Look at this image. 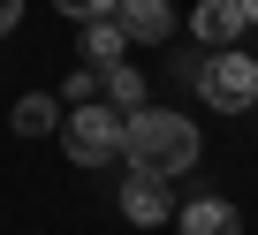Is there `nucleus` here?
<instances>
[{
    "mask_svg": "<svg viewBox=\"0 0 258 235\" xmlns=\"http://www.w3.org/2000/svg\"><path fill=\"white\" fill-rule=\"evenodd\" d=\"M121 122H129V114H121V106H106V99L69 106V122H61L69 160H76V167H114V160H121Z\"/></svg>",
    "mask_w": 258,
    "mask_h": 235,
    "instance_id": "7ed1b4c3",
    "label": "nucleus"
},
{
    "mask_svg": "<svg viewBox=\"0 0 258 235\" xmlns=\"http://www.w3.org/2000/svg\"><path fill=\"white\" fill-rule=\"evenodd\" d=\"M121 212L137 220V227H167V220H175V190H167L160 175H137V167H129V182H121Z\"/></svg>",
    "mask_w": 258,
    "mask_h": 235,
    "instance_id": "20e7f679",
    "label": "nucleus"
},
{
    "mask_svg": "<svg viewBox=\"0 0 258 235\" xmlns=\"http://www.w3.org/2000/svg\"><path fill=\"white\" fill-rule=\"evenodd\" d=\"M114 23L129 31V46H167L175 38V0H121Z\"/></svg>",
    "mask_w": 258,
    "mask_h": 235,
    "instance_id": "39448f33",
    "label": "nucleus"
},
{
    "mask_svg": "<svg viewBox=\"0 0 258 235\" xmlns=\"http://www.w3.org/2000/svg\"><path fill=\"white\" fill-rule=\"evenodd\" d=\"M175 227L182 235H243V212L228 197H190V205H175Z\"/></svg>",
    "mask_w": 258,
    "mask_h": 235,
    "instance_id": "0eeeda50",
    "label": "nucleus"
},
{
    "mask_svg": "<svg viewBox=\"0 0 258 235\" xmlns=\"http://www.w3.org/2000/svg\"><path fill=\"white\" fill-rule=\"evenodd\" d=\"M99 91H106V106H121V114H137V106H145V76L129 68V61L99 68Z\"/></svg>",
    "mask_w": 258,
    "mask_h": 235,
    "instance_id": "9d476101",
    "label": "nucleus"
},
{
    "mask_svg": "<svg viewBox=\"0 0 258 235\" xmlns=\"http://www.w3.org/2000/svg\"><path fill=\"white\" fill-rule=\"evenodd\" d=\"M243 23H250L243 0H198V8H190V38H198V46H235Z\"/></svg>",
    "mask_w": 258,
    "mask_h": 235,
    "instance_id": "423d86ee",
    "label": "nucleus"
},
{
    "mask_svg": "<svg viewBox=\"0 0 258 235\" xmlns=\"http://www.w3.org/2000/svg\"><path fill=\"white\" fill-rule=\"evenodd\" d=\"M250 61H258V53H250Z\"/></svg>",
    "mask_w": 258,
    "mask_h": 235,
    "instance_id": "2eb2a0df",
    "label": "nucleus"
},
{
    "mask_svg": "<svg viewBox=\"0 0 258 235\" xmlns=\"http://www.w3.org/2000/svg\"><path fill=\"white\" fill-rule=\"evenodd\" d=\"M53 8H61V16L76 23V31H84V23H106V16L121 8V0H53Z\"/></svg>",
    "mask_w": 258,
    "mask_h": 235,
    "instance_id": "9b49d317",
    "label": "nucleus"
},
{
    "mask_svg": "<svg viewBox=\"0 0 258 235\" xmlns=\"http://www.w3.org/2000/svg\"><path fill=\"white\" fill-rule=\"evenodd\" d=\"M61 114H69V106H61L53 91H23V99H16V129H23V137H53Z\"/></svg>",
    "mask_w": 258,
    "mask_h": 235,
    "instance_id": "6e6552de",
    "label": "nucleus"
},
{
    "mask_svg": "<svg viewBox=\"0 0 258 235\" xmlns=\"http://www.w3.org/2000/svg\"><path fill=\"white\" fill-rule=\"evenodd\" d=\"M190 84H198V99H205L213 114H250V106H258V61H250L243 46H213V53L190 68Z\"/></svg>",
    "mask_w": 258,
    "mask_h": 235,
    "instance_id": "f03ea898",
    "label": "nucleus"
},
{
    "mask_svg": "<svg viewBox=\"0 0 258 235\" xmlns=\"http://www.w3.org/2000/svg\"><path fill=\"white\" fill-rule=\"evenodd\" d=\"M243 16H250V31H258V0H243Z\"/></svg>",
    "mask_w": 258,
    "mask_h": 235,
    "instance_id": "4468645a",
    "label": "nucleus"
},
{
    "mask_svg": "<svg viewBox=\"0 0 258 235\" xmlns=\"http://www.w3.org/2000/svg\"><path fill=\"white\" fill-rule=\"evenodd\" d=\"M121 160L137 167V175L175 182V175L198 167V122L175 114V106H137V114L121 122Z\"/></svg>",
    "mask_w": 258,
    "mask_h": 235,
    "instance_id": "f257e3e1",
    "label": "nucleus"
},
{
    "mask_svg": "<svg viewBox=\"0 0 258 235\" xmlns=\"http://www.w3.org/2000/svg\"><path fill=\"white\" fill-rule=\"evenodd\" d=\"M16 23H23V0H0V38H8Z\"/></svg>",
    "mask_w": 258,
    "mask_h": 235,
    "instance_id": "ddd939ff",
    "label": "nucleus"
},
{
    "mask_svg": "<svg viewBox=\"0 0 258 235\" xmlns=\"http://www.w3.org/2000/svg\"><path fill=\"white\" fill-rule=\"evenodd\" d=\"M121 53H129V31H121L114 16H106V23H84V61H91V68H114Z\"/></svg>",
    "mask_w": 258,
    "mask_h": 235,
    "instance_id": "1a4fd4ad",
    "label": "nucleus"
},
{
    "mask_svg": "<svg viewBox=\"0 0 258 235\" xmlns=\"http://www.w3.org/2000/svg\"><path fill=\"white\" fill-rule=\"evenodd\" d=\"M91 99H99V68H76L69 91H61V106H91Z\"/></svg>",
    "mask_w": 258,
    "mask_h": 235,
    "instance_id": "f8f14e48",
    "label": "nucleus"
}]
</instances>
